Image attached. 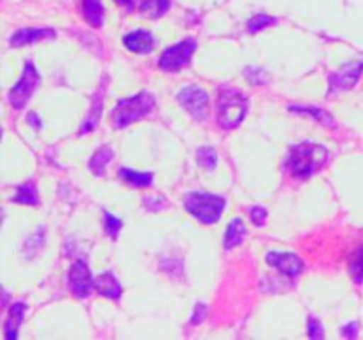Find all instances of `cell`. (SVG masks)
I'll return each mask as SVG.
<instances>
[{
  "label": "cell",
  "instance_id": "f546056e",
  "mask_svg": "<svg viewBox=\"0 0 363 340\" xmlns=\"http://www.w3.org/2000/svg\"><path fill=\"white\" fill-rule=\"evenodd\" d=\"M250 218H252V222L255 223V225L262 227L266 223V218H268V211H266L264 208H261V205H257V208H252L250 209Z\"/></svg>",
  "mask_w": 363,
  "mask_h": 340
},
{
  "label": "cell",
  "instance_id": "5bb4252c",
  "mask_svg": "<svg viewBox=\"0 0 363 340\" xmlns=\"http://www.w3.org/2000/svg\"><path fill=\"white\" fill-rule=\"evenodd\" d=\"M94 289L98 290L101 296L108 298V300L119 301L121 294H123V287H121L119 280L112 275V273H103L94 280Z\"/></svg>",
  "mask_w": 363,
  "mask_h": 340
},
{
  "label": "cell",
  "instance_id": "f1b7e54d",
  "mask_svg": "<svg viewBox=\"0 0 363 340\" xmlns=\"http://www.w3.org/2000/svg\"><path fill=\"white\" fill-rule=\"evenodd\" d=\"M308 336L311 339H323L325 336V329H323L321 322L315 317L308 319Z\"/></svg>",
  "mask_w": 363,
  "mask_h": 340
},
{
  "label": "cell",
  "instance_id": "4dcf8cb0",
  "mask_svg": "<svg viewBox=\"0 0 363 340\" xmlns=\"http://www.w3.org/2000/svg\"><path fill=\"white\" fill-rule=\"evenodd\" d=\"M145 205H147L149 211H160L167 205V202L163 200V197H145Z\"/></svg>",
  "mask_w": 363,
  "mask_h": 340
},
{
  "label": "cell",
  "instance_id": "ba28073f",
  "mask_svg": "<svg viewBox=\"0 0 363 340\" xmlns=\"http://www.w3.org/2000/svg\"><path fill=\"white\" fill-rule=\"evenodd\" d=\"M67 280H69V287L73 294L80 300H85L91 294L92 287H94V280H92L91 269L84 261H77L69 268L67 273Z\"/></svg>",
  "mask_w": 363,
  "mask_h": 340
},
{
  "label": "cell",
  "instance_id": "d6986e66",
  "mask_svg": "<svg viewBox=\"0 0 363 340\" xmlns=\"http://www.w3.org/2000/svg\"><path fill=\"white\" fill-rule=\"evenodd\" d=\"M13 202L16 204H25V205H35L39 204V197H38V188L32 181H27V183L20 184L18 186L16 195L13 197Z\"/></svg>",
  "mask_w": 363,
  "mask_h": 340
},
{
  "label": "cell",
  "instance_id": "9c48e42d",
  "mask_svg": "<svg viewBox=\"0 0 363 340\" xmlns=\"http://www.w3.org/2000/svg\"><path fill=\"white\" fill-rule=\"evenodd\" d=\"M363 73V60L358 62H350L340 67L333 74H330V91H347L358 84Z\"/></svg>",
  "mask_w": 363,
  "mask_h": 340
},
{
  "label": "cell",
  "instance_id": "d4e9b609",
  "mask_svg": "<svg viewBox=\"0 0 363 340\" xmlns=\"http://www.w3.org/2000/svg\"><path fill=\"white\" fill-rule=\"evenodd\" d=\"M43 239H45V229H38V230H35L34 236H32L30 239L25 243V246H23L25 257H27V259L34 257V255L39 251V248L43 246Z\"/></svg>",
  "mask_w": 363,
  "mask_h": 340
},
{
  "label": "cell",
  "instance_id": "7402d4cb",
  "mask_svg": "<svg viewBox=\"0 0 363 340\" xmlns=\"http://www.w3.org/2000/svg\"><path fill=\"white\" fill-rule=\"evenodd\" d=\"M170 0H144L140 4L142 14L147 18H160L169 11Z\"/></svg>",
  "mask_w": 363,
  "mask_h": 340
},
{
  "label": "cell",
  "instance_id": "4316f807",
  "mask_svg": "<svg viewBox=\"0 0 363 340\" xmlns=\"http://www.w3.org/2000/svg\"><path fill=\"white\" fill-rule=\"evenodd\" d=\"M245 76H247V80L250 81L252 85H262L268 81V74H266V71L261 69V67H248V69L245 71Z\"/></svg>",
  "mask_w": 363,
  "mask_h": 340
},
{
  "label": "cell",
  "instance_id": "7a4b0ae2",
  "mask_svg": "<svg viewBox=\"0 0 363 340\" xmlns=\"http://www.w3.org/2000/svg\"><path fill=\"white\" fill-rule=\"evenodd\" d=\"M248 110V99L236 89H220L216 96V120L223 130H234L243 123Z\"/></svg>",
  "mask_w": 363,
  "mask_h": 340
},
{
  "label": "cell",
  "instance_id": "836d02e7",
  "mask_svg": "<svg viewBox=\"0 0 363 340\" xmlns=\"http://www.w3.org/2000/svg\"><path fill=\"white\" fill-rule=\"evenodd\" d=\"M27 123L30 124V126L34 128V130H39V128L43 126L41 120H39V117H38V113H34V112L28 113V115H27Z\"/></svg>",
  "mask_w": 363,
  "mask_h": 340
},
{
  "label": "cell",
  "instance_id": "484cf974",
  "mask_svg": "<svg viewBox=\"0 0 363 340\" xmlns=\"http://www.w3.org/2000/svg\"><path fill=\"white\" fill-rule=\"evenodd\" d=\"M350 269H351V276H353L354 282H357L358 285H362L363 283V246L357 251V254H354Z\"/></svg>",
  "mask_w": 363,
  "mask_h": 340
},
{
  "label": "cell",
  "instance_id": "ac0fdd59",
  "mask_svg": "<svg viewBox=\"0 0 363 340\" xmlns=\"http://www.w3.org/2000/svg\"><path fill=\"white\" fill-rule=\"evenodd\" d=\"M84 16L92 27H101L103 18H105L101 0H84Z\"/></svg>",
  "mask_w": 363,
  "mask_h": 340
},
{
  "label": "cell",
  "instance_id": "1f68e13d",
  "mask_svg": "<svg viewBox=\"0 0 363 340\" xmlns=\"http://www.w3.org/2000/svg\"><path fill=\"white\" fill-rule=\"evenodd\" d=\"M208 315V307H206L204 303H199L197 307H195V314L194 317H191V324H197V322H202L204 321V317Z\"/></svg>",
  "mask_w": 363,
  "mask_h": 340
},
{
  "label": "cell",
  "instance_id": "30bf717a",
  "mask_svg": "<svg viewBox=\"0 0 363 340\" xmlns=\"http://www.w3.org/2000/svg\"><path fill=\"white\" fill-rule=\"evenodd\" d=\"M266 262L279 269V271H282L284 275L291 276V278H294V276H298L303 271V261L296 254H291V251H286V254H282V251H269L266 255Z\"/></svg>",
  "mask_w": 363,
  "mask_h": 340
},
{
  "label": "cell",
  "instance_id": "52a82bcc",
  "mask_svg": "<svg viewBox=\"0 0 363 340\" xmlns=\"http://www.w3.org/2000/svg\"><path fill=\"white\" fill-rule=\"evenodd\" d=\"M177 101L190 112V115L197 120L208 119L209 115V96L204 89L197 85H188L181 89L177 94Z\"/></svg>",
  "mask_w": 363,
  "mask_h": 340
},
{
  "label": "cell",
  "instance_id": "9a60e30c",
  "mask_svg": "<svg viewBox=\"0 0 363 340\" xmlns=\"http://www.w3.org/2000/svg\"><path fill=\"white\" fill-rule=\"evenodd\" d=\"M103 94H105V87H103V85H101V89H99L98 92H96L94 101H92L91 110H89V115L85 117V120H84V123H82L80 135L91 133V131H94L96 126H98L99 117H101V108H103Z\"/></svg>",
  "mask_w": 363,
  "mask_h": 340
},
{
  "label": "cell",
  "instance_id": "e0dca14e",
  "mask_svg": "<svg viewBox=\"0 0 363 340\" xmlns=\"http://www.w3.org/2000/svg\"><path fill=\"white\" fill-rule=\"evenodd\" d=\"M119 176L124 183H128L133 188H147L152 183V174L151 172H137L131 169H119Z\"/></svg>",
  "mask_w": 363,
  "mask_h": 340
},
{
  "label": "cell",
  "instance_id": "e575fe53",
  "mask_svg": "<svg viewBox=\"0 0 363 340\" xmlns=\"http://www.w3.org/2000/svg\"><path fill=\"white\" fill-rule=\"evenodd\" d=\"M116 2H117V4H121V6L128 7V11H133V7H135L133 0H116Z\"/></svg>",
  "mask_w": 363,
  "mask_h": 340
},
{
  "label": "cell",
  "instance_id": "6da1fadb",
  "mask_svg": "<svg viewBox=\"0 0 363 340\" xmlns=\"http://www.w3.org/2000/svg\"><path fill=\"white\" fill-rule=\"evenodd\" d=\"M328 156V149L323 147V145L314 144V142H301L291 149L286 166L294 177L307 179L326 165Z\"/></svg>",
  "mask_w": 363,
  "mask_h": 340
},
{
  "label": "cell",
  "instance_id": "ffe728a7",
  "mask_svg": "<svg viewBox=\"0 0 363 340\" xmlns=\"http://www.w3.org/2000/svg\"><path fill=\"white\" fill-rule=\"evenodd\" d=\"M112 158H113L112 149H110L108 145H103V147H99L98 151L94 152V156L91 158L89 169H91L92 174H96V176H103V174H105L106 163H108Z\"/></svg>",
  "mask_w": 363,
  "mask_h": 340
},
{
  "label": "cell",
  "instance_id": "d6a6232c",
  "mask_svg": "<svg viewBox=\"0 0 363 340\" xmlns=\"http://www.w3.org/2000/svg\"><path fill=\"white\" fill-rule=\"evenodd\" d=\"M342 333L347 336V339H354V336L358 335V324L357 322H350V324L342 329Z\"/></svg>",
  "mask_w": 363,
  "mask_h": 340
},
{
  "label": "cell",
  "instance_id": "2e32d148",
  "mask_svg": "<svg viewBox=\"0 0 363 340\" xmlns=\"http://www.w3.org/2000/svg\"><path fill=\"white\" fill-rule=\"evenodd\" d=\"M245 236H247V227H245L243 220L234 218L225 230V237H223V248H225V250H233V248H236L238 244L243 243Z\"/></svg>",
  "mask_w": 363,
  "mask_h": 340
},
{
  "label": "cell",
  "instance_id": "44dd1931",
  "mask_svg": "<svg viewBox=\"0 0 363 340\" xmlns=\"http://www.w3.org/2000/svg\"><path fill=\"white\" fill-rule=\"evenodd\" d=\"M291 112H298L301 113V115L314 117L315 120H319V123L325 124V126H330V128L335 126V123H333V119L330 117V113L321 108H315V106H291Z\"/></svg>",
  "mask_w": 363,
  "mask_h": 340
},
{
  "label": "cell",
  "instance_id": "8fae6325",
  "mask_svg": "<svg viewBox=\"0 0 363 340\" xmlns=\"http://www.w3.org/2000/svg\"><path fill=\"white\" fill-rule=\"evenodd\" d=\"M57 35V32L53 28L43 27V28H21V30L14 32L11 35L9 42L11 46H25V45H34L38 41H45V39H53Z\"/></svg>",
  "mask_w": 363,
  "mask_h": 340
},
{
  "label": "cell",
  "instance_id": "83f0119b",
  "mask_svg": "<svg viewBox=\"0 0 363 340\" xmlns=\"http://www.w3.org/2000/svg\"><path fill=\"white\" fill-rule=\"evenodd\" d=\"M121 227H123L121 220L117 218V216L110 215L108 211H105V230H106V234H108L110 237H117Z\"/></svg>",
  "mask_w": 363,
  "mask_h": 340
},
{
  "label": "cell",
  "instance_id": "cb8c5ba5",
  "mask_svg": "<svg viewBox=\"0 0 363 340\" xmlns=\"http://www.w3.org/2000/svg\"><path fill=\"white\" fill-rule=\"evenodd\" d=\"M216 151L213 147H201L197 151V163L206 170H213L216 166Z\"/></svg>",
  "mask_w": 363,
  "mask_h": 340
},
{
  "label": "cell",
  "instance_id": "8992f818",
  "mask_svg": "<svg viewBox=\"0 0 363 340\" xmlns=\"http://www.w3.org/2000/svg\"><path fill=\"white\" fill-rule=\"evenodd\" d=\"M195 50H197V42H195L194 38L183 39V41L170 46V48H167L165 52L162 53V57H160L158 60L160 67L165 71H170V73H177L181 67H184L190 62Z\"/></svg>",
  "mask_w": 363,
  "mask_h": 340
},
{
  "label": "cell",
  "instance_id": "277c9868",
  "mask_svg": "<svg viewBox=\"0 0 363 340\" xmlns=\"http://www.w3.org/2000/svg\"><path fill=\"white\" fill-rule=\"evenodd\" d=\"M183 204L186 211L197 220H201L202 223H215L218 222L223 209H225V198L220 197V195L194 191V193H188L184 197Z\"/></svg>",
  "mask_w": 363,
  "mask_h": 340
},
{
  "label": "cell",
  "instance_id": "3957f363",
  "mask_svg": "<svg viewBox=\"0 0 363 340\" xmlns=\"http://www.w3.org/2000/svg\"><path fill=\"white\" fill-rule=\"evenodd\" d=\"M156 101L155 96L149 92H138V94L131 96V98L121 99L112 110V123L117 130L130 126V124L137 123V120L144 119L155 108Z\"/></svg>",
  "mask_w": 363,
  "mask_h": 340
},
{
  "label": "cell",
  "instance_id": "603a6c76",
  "mask_svg": "<svg viewBox=\"0 0 363 340\" xmlns=\"http://www.w3.org/2000/svg\"><path fill=\"white\" fill-rule=\"evenodd\" d=\"M275 23H277V18L269 16V14H264V13H259L248 20V32L255 34V32H261L262 28L269 27V25H275Z\"/></svg>",
  "mask_w": 363,
  "mask_h": 340
},
{
  "label": "cell",
  "instance_id": "7c38bea8",
  "mask_svg": "<svg viewBox=\"0 0 363 340\" xmlns=\"http://www.w3.org/2000/svg\"><path fill=\"white\" fill-rule=\"evenodd\" d=\"M124 46L135 53H149L155 48V38L149 30H135L124 35Z\"/></svg>",
  "mask_w": 363,
  "mask_h": 340
},
{
  "label": "cell",
  "instance_id": "5b68a950",
  "mask_svg": "<svg viewBox=\"0 0 363 340\" xmlns=\"http://www.w3.org/2000/svg\"><path fill=\"white\" fill-rule=\"evenodd\" d=\"M39 81H41V74H39L38 67L34 66V62H25L23 74L18 80V84L11 89L9 92V103L14 108H23L27 105V101L30 99V96L34 94V91L38 89Z\"/></svg>",
  "mask_w": 363,
  "mask_h": 340
},
{
  "label": "cell",
  "instance_id": "4fadbf2b",
  "mask_svg": "<svg viewBox=\"0 0 363 340\" xmlns=\"http://www.w3.org/2000/svg\"><path fill=\"white\" fill-rule=\"evenodd\" d=\"M25 303H13L11 305L9 312H7L6 322H4V336L7 340H16L18 339V329H20L21 321L25 317Z\"/></svg>",
  "mask_w": 363,
  "mask_h": 340
}]
</instances>
